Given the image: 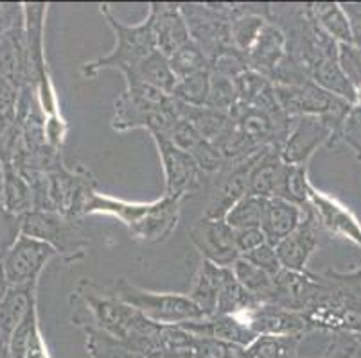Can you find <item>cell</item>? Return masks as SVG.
<instances>
[{"instance_id":"41","label":"cell","mask_w":361,"mask_h":358,"mask_svg":"<svg viewBox=\"0 0 361 358\" xmlns=\"http://www.w3.org/2000/svg\"><path fill=\"white\" fill-rule=\"evenodd\" d=\"M248 59H246L245 54H241L235 49H231V51L223 52L218 58H214L211 61V72L219 75H225L228 79H238L239 75L245 74L248 70Z\"/></svg>"},{"instance_id":"7","label":"cell","mask_w":361,"mask_h":358,"mask_svg":"<svg viewBox=\"0 0 361 358\" xmlns=\"http://www.w3.org/2000/svg\"><path fill=\"white\" fill-rule=\"evenodd\" d=\"M22 233L51 245L65 264L83 260L90 248L78 219L56 210H32L22 215Z\"/></svg>"},{"instance_id":"12","label":"cell","mask_w":361,"mask_h":358,"mask_svg":"<svg viewBox=\"0 0 361 358\" xmlns=\"http://www.w3.org/2000/svg\"><path fill=\"white\" fill-rule=\"evenodd\" d=\"M264 149L252 154L250 158H246L243 162L226 163L225 169L219 174H216V179L212 183L211 190V199L207 203V208L202 217H207V219H225L226 212L241 197L248 193V181H250L252 169H254V165L257 163L259 156H261Z\"/></svg>"},{"instance_id":"36","label":"cell","mask_w":361,"mask_h":358,"mask_svg":"<svg viewBox=\"0 0 361 358\" xmlns=\"http://www.w3.org/2000/svg\"><path fill=\"white\" fill-rule=\"evenodd\" d=\"M259 305L254 295L248 294L241 285L238 283L235 278L226 281L218 295V308L216 315H239L243 312H248Z\"/></svg>"},{"instance_id":"15","label":"cell","mask_w":361,"mask_h":358,"mask_svg":"<svg viewBox=\"0 0 361 358\" xmlns=\"http://www.w3.org/2000/svg\"><path fill=\"white\" fill-rule=\"evenodd\" d=\"M234 317L257 335H307L313 331L302 312L288 310L275 303H259Z\"/></svg>"},{"instance_id":"43","label":"cell","mask_w":361,"mask_h":358,"mask_svg":"<svg viewBox=\"0 0 361 358\" xmlns=\"http://www.w3.org/2000/svg\"><path fill=\"white\" fill-rule=\"evenodd\" d=\"M20 88H16L0 75V131L16 122Z\"/></svg>"},{"instance_id":"17","label":"cell","mask_w":361,"mask_h":358,"mask_svg":"<svg viewBox=\"0 0 361 358\" xmlns=\"http://www.w3.org/2000/svg\"><path fill=\"white\" fill-rule=\"evenodd\" d=\"M322 290V274L282 269L274 280V295L270 303L281 305L293 312H304Z\"/></svg>"},{"instance_id":"35","label":"cell","mask_w":361,"mask_h":358,"mask_svg":"<svg viewBox=\"0 0 361 358\" xmlns=\"http://www.w3.org/2000/svg\"><path fill=\"white\" fill-rule=\"evenodd\" d=\"M169 65L178 79L187 77V75L198 74V72L211 70V63L207 56L203 54L202 49L195 41H187L185 45L175 51L169 56Z\"/></svg>"},{"instance_id":"34","label":"cell","mask_w":361,"mask_h":358,"mask_svg":"<svg viewBox=\"0 0 361 358\" xmlns=\"http://www.w3.org/2000/svg\"><path fill=\"white\" fill-rule=\"evenodd\" d=\"M209 88H211V70L198 72V74L178 79L173 97L187 106H205Z\"/></svg>"},{"instance_id":"9","label":"cell","mask_w":361,"mask_h":358,"mask_svg":"<svg viewBox=\"0 0 361 358\" xmlns=\"http://www.w3.org/2000/svg\"><path fill=\"white\" fill-rule=\"evenodd\" d=\"M54 256L58 255L51 245L22 233L15 245L0 258V269L8 287L38 285L42 272Z\"/></svg>"},{"instance_id":"50","label":"cell","mask_w":361,"mask_h":358,"mask_svg":"<svg viewBox=\"0 0 361 358\" xmlns=\"http://www.w3.org/2000/svg\"><path fill=\"white\" fill-rule=\"evenodd\" d=\"M6 290H8V283H6L4 274H2V269H0V303H2V300H4Z\"/></svg>"},{"instance_id":"2","label":"cell","mask_w":361,"mask_h":358,"mask_svg":"<svg viewBox=\"0 0 361 358\" xmlns=\"http://www.w3.org/2000/svg\"><path fill=\"white\" fill-rule=\"evenodd\" d=\"M183 199L162 196L149 203L123 201L97 190L92 196L85 215L116 217L130 231V236L144 244H162L169 241L180 222Z\"/></svg>"},{"instance_id":"18","label":"cell","mask_w":361,"mask_h":358,"mask_svg":"<svg viewBox=\"0 0 361 358\" xmlns=\"http://www.w3.org/2000/svg\"><path fill=\"white\" fill-rule=\"evenodd\" d=\"M147 16L153 25V34H155L157 51L162 52L169 58L175 51H178L182 45L191 41L189 29H187L185 20H183L180 4H171V2H153L149 4Z\"/></svg>"},{"instance_id":"1","label":"cell","mask_w":361,"mask_h":358,"mask_svg":"<svg viewBox=\"0 0 361 358\" xmlns=\"http://www.w3.org/2000/svg\"><path fill=\"white\" fill-rule=\"evenodd\" d=\"M68 303L74 326L104 331L146 357L155 347L160 324L146 319L139 310L119 300L111 287H103L92 278H81L72 288Z\"/></svg>"},{"instance_id":"39","label":"cell","mask_w":361,"mask_h":358,"mask_svg":"<svg viewBox=\"0 0 361 358\" xmlns=\"http://www.w3.org/2000/svg\"><path fill=\"white\" fill-rule=\"evenodd\" d=\"M22 235V217L6 208L0 201V258L15 245Z\"/></svg>"},{"instance_id":"5","label":"cell","mask_w":361,"mask_h":358,"mask_svg":"<svg viewBox=\"0 0 361 358\" xmlns=\"http://www.w3.org/2000/svg\"><path fill=\"white\" fill-rule=\"evenodd\" d=\"M99 13L106 20L108 27L116 34V45L106 56L92 59L81 65V75L85 79H94L103 70H119L124 77L137 70L147 56L157 51L155 34L149 16L137 25H126L114 13L110 4H101Z\"/></svg>"},{"instance_id":"44","label":"cell","mask_w":361,"mask_h":358,"mask_svg":"<svg viewBox=\"0 0 361 358\" xmlns=\"http://www.w3.org/2000/svg\"><path fill=\"white\" fill-rule=\"evenodd\" d=\"M241 258H245V260H248L250 264H254L255 267H259L261 271L268 272V274L274 276V278L282 271V264L281 260H279L277 249L271 244H268V242L262 244L261 248L254 249L252 252H248V255L241 256Z\"/></svg>"},{"instance_id":"25","label":"cell","mask_w":361,"mask_h":358,"mask_svg":"<svg viewBox=\"0 0 361 358\" xmlns=\"http://www.w3.org/2000/svg\"><path fill=\"white\" fill-rule=\"evenodd\" d=\"M310 77L317 87L326 90L327 94L334 95V97L341 98V101H347L350 104H356V88L353 87L345 72L341 70L338 58L320 59L310 70Z\"/></svg>"},{"instance_id":"47","label":"cell","mask_w":361,"mask_h":358,"mask_svg":"<svg viewBox=\"0 0 361 358\" xmlns=\"http://www.w3.org/2000/svg\"><path fill=\"white\" fill-rule=\"evenodd\" d=\"M234 241L239 256H245L254 251V249L261 248L262 244H266V236L261 228H248L234 231Z\"/></svg>"},{"instance_id":"26","label":"cell","mask_w":361,"mask_h":358,"mask_svg":"<svg viewBox=\"0 0 361 358\" xmlns=\"http://www.w3.org/2000/svg\"><path fill=\"white\" fill-rule=\"evenodd\" d=\"M36 288L38 285H22V287H8L4 294V300L0 303V331L8 335L11 339V333L15 328L24 321L36 305Z\"/></svg>"},{"instance_id":"37","label":"cell","mask_w":361,"mask_h":358,"mask_svg":"<svg viewBox=\"0 0 361 358\" xmlns=\"http://www.w3.org/2000/svg\"><path fill=\"white\" fill-rule=\"evenodd\" d=\"M205 106L231 113L238 106V90H235L234 79L211 72V88H209Z\"/></svg>"},{"instance_id":"45","label":"cell","mask_w":361,"mask_h":358,"mask_svg":"<svg viewBox=\"0 0 361 358\" xmlns=\"http://www.w3.org/2000/svg\"><path fill=\"white\" fill-rule=\"evenodd\" d=\"M68 129H71V126H68L67 120L61 117V113L52 115V117H45L44 133L47 146L51 147V149L61 153L65 140H67Z\"/></svg>"},{"instance_id":"28","label":"cell","mask_w":361,"mask_h":358,"mask_svg":"<svg viewBox=\"0 0 361 358\" xmlns=\"http://www.w3.org/2000/svg\"><path fill=\"white\" fill-rule=\"evenodd\" d=\"M311 15L318 27L338 45H353V32L345 11L340 2H313Z\"/></svg>"},{"instance_id":"29","label":"cell","mask_w":361,"mask_h":358,"mask_svg":"<svg viewBox=\"0 0 361 358\" xmlns=\"http://www.w3.org/2000/svg\"><path fill=\"white\" fill-rule=\"evenodd\" d=\"M2 205L20 217L35 210V192H32L31 183L13 163H4Z\"/></svg>"},{"instance_id":"49","label":"cell","mask_w":361,"mask_h":358,"mask_svg":"<svg viewBox=\"0 0 361 358\" xmlns=\"http://www.w3.org/2000/svg\"><path fill=\"white\" fill-rule=\"evenodd\" d=\"M24 358H51L47 346H45L44 337H42V330H38L32 335V339L31 343H29V347L27 351H25Z\"/></svg>"},{"instance_id":"46","label":"cell","mask_w":361,"mask_h":358,"mask_svg":"<svg viewBox=\"0 0 361 358\" xmlns=\"http://www.w3.org/2000/svg\"><path fill=\"white\" fill-rule=\"evenodd\" d=\"M25 24L24 4L16 2H0V36L8 34L13 29Z\"/></svg>"},{"instance_id":"33","label":"cell","mask_w":361,"mask_h":358,"mask_svg":"<svg viewBox=\"0 0 361 358\" xmlns=\"http://www.w3.org/2000/svg\"><path fill=\"white\" fill-rule=\"evenodd\" d=\"M266 201H268V199L246 193L245 197H241V199L226 212L225 222L231 226L234 231L248 228H261L262 217H264L266 210Z\"/></svg>"},{"instance_id":"3","label":"cell","mask_w":361,"mask_h":358,"mask_svg":"<svg viewBox=\"0 0 361 358\" xmlns=\"http://www.w3.org/2000/svg\"><path fill=\"white\" fill-rule=\"evenodd\" d=\"M313 331L361 333V267L322 274V290L302 312Z\"/></svg>"},{"instance_id":"10","label":"cell","mask_w":361,"mask_h":358,"mask_svg":"<svg viewBox=\"0 0 361 358\" xmlns=\"http://www.w3.org/2000/svg\"><path fill=\"white\" fill-rule=\"evenodd\" d=\"M159 151L164 170V196L185 199L198 192L203 185L202 169L191 154L183 153L164 136H151Z\"/></svg>"},{"instance_id":"38","label":"cell","mask_w":361,"mask_h":358,"mask_svg":"<svg viewBox=\"0 0 361 358\" xmlns=\"http://www.w3.org/2000/svg\"><path fill=\"white\" fill-rule=\"evenodd\" d=\"M234 83L235 90H238V106H252L271 87L270 79H266L264 75L252 70V68L239 75Z\"/></svg>"},{"instance_id":"48","label":"cell","mask_w":361,"mask_h":358,"mask_svg":"<svg viewBox=\"0 0 361 358\" xmlns=\"http://www.w3.org/2000/svg\"><path fill=\"white\" fill-rule=\"evenodd\" d=\"M350 24L354 45L361 47V2H340Z\"/></svg>"},{"instance_id":"30","label":"cell","mask_w":361,"mask_h":358,"mask_svg":"<svg viewBox=\"0 0 361 358\" xmlns=\"http://www.w3.org/2000/svg\"><path fill=\"white\" fill-rule=\"evenodd\" d=\"M231 269L234 272V278L238 280V283L248 294L254 295L259 303H270L271 295H274V276L261 271V269L255 267L254 264H250L245 258H238Z\"/></svg>"},{"instance_id":"19","label":"cell","mask_w":361,"mask_h":358,"mask_svg":"<svg viewBox=\"0 0 361 358\" xmlns=\"http://www.w3.org/2000/svg\"><path fill=\"white\" fill-rule=\"evenodd\" d=\"M0 75L16 88L32 87L25 24L0 36Z\"/></svg>"},{"instance_id":"14","label":"cell","mask_w":361,"mask_h":358,"mask_svg":"<svg viewBox=\"0 0 361 358\" xmlns=\"http://www.w3.org/2000/svg\"><path fill=\"white\" fill-rule=\"evenodd\" d=\"M189 238L202 255V260L221 267H232L234 262L241 258L235 248L234 229L226 224L225 219L200 217L189 229Z\"/></svg>"},{"instance_id":"4","label":"cell","mask_w":361,"mask_h":358,"mask_svg":"<svg viewBox=\"0 0 361 358\" xmlns=\"http://www.w3.org/2000/svg\"><path fill=\"white\" fill-rule=\"evenodd\" d=\"M178 120V106L173 95L135 81L126 83V90L116 98L111 127L119 133L146 129L151 136L169 138Z\"/></svg>"},{"instance_id":"42","label":"cell","mask_w":361,"mask_h":358,"mask_svg":"<svg viewBox=\"0 0 361 358\" xmlns=\"http://www.w3.org/2000/svg\"><path fill=\"white\" fill-rule=\"evenodd\" d=\"M340 142L347 143L356 154L357 162H361V103L354 104L343 120V126L340 129Z\"/></svg>"},{"instance_id":"51","label":"cell","mask_w":361,"mask_h":358,"mask_svg":"<svg viewBox=\"0 0 361 358\" xmlns=\"http://www.w3.org/2000/svg\"><path fill=\"white\" fill-rule=\"evenodd\" d=\"M2 192H4V163L0 162V201H2Z\"/></svg>"},{"instance_id":"20","label":"cell","mask_w":361,"mask_h":358,"mask_svg":"<svg viewBox=\"0 0 361 358\" xmlns=\"http://www.w3.org/2000/svg\"><path fill=\"white\" fill-rule=\"evenodd\" d=\"M182 328L191 331L196 337L221 340V343L238 347H248L259 337L252 328L246 326L234 315H212V317L182 324Z\"/></svg>"},{"instance_id":"31","label":"cell","mask_w":361,"mask_h":358,"mask_svg":"<svg viewBox=\"0 0 361 358\" xmlns=\"http://www.w3.org/2000/svg\"><path fill=\"white\" fill-rule=\"evenodd\" d=\"M310 174H307V165H288L284 163V169L281 174L277 193L274 199H284L293 205L306 208L310 205Z\"/></svg>"},{"instance_id":"27","label":"cell","mask_w":361,"mask_h":358,"mask_svg":"<svg viewBox=\"0 0 361 358\" xmlns=\"http://www.w3.org/2000/svg\"><path fill=\"white\" fill-rule=\"evenodd\" d=\"M124 79H126V83L139 81V83L149 84V87L157 88V90L164 91L167 95H173L176 83H178V77H176L169 65V58L159 51L147 56L142 63L137 67V70Z\"/></svg>"},{"instance_id":"40","label":"cell","mask_w":361,"mask_h":358,"mask_svg":"<svg viewBox=\"0 0 361 358\" xmlns=\"http://www.w3.org/2000/svg\"><path fill=\"white\" fill-rule=\"evenodd\" d=\"M338 63L345 72L353 87L356 88L357 98H361V47L357 45H340L338 47Z\"/></svg>"},{"instance_id":"11","label":"cell","mask_w":361,"mask_h":358,"mask_svg":"<svg viewBox=\"0 0 361 358\" xmlns=\"http://www.w3.org/2000/svg\"><path fill=\"white\" fill-rule=\"evenodd\" d=\"M322 147H334L331 126L322 117L302 115L291 118L290 131L281 147V158L288 165H307Z\"/></svg>"},{"instance_id":"8","label":"cell","mask_w":361,"mask_h":358,"mask_svg":"<svg viewBox=\"0 0 361 358\" xmlns=\"http://www.w3.org/2000/svg\"><path fill=\"white\" fill-rule=\"evenodd\" d=\"M191 39L203 51L209 63L223 52L234 49L231 36V15L226 4H180Z\"/></svg>"},{"instance_id":"21","label":"cell","mask_w":361,"mask_h":358,"mask_svg":"<svg viewBox=\"0 0 361 358\" xmlns=\"http://www.w3.org/2000/svg\"><path fill=\"white\" fill-rule=\"evenodd\" d=\"M232 278H234V272L231 267H221L212 262L202 260L187 295L203 312L205 317H212L218 308L219 290Z\"/></svg>"},{"instance_id":"13","label":"cell","mask_w":361,"mask_h":358,"mask_svg":"<svg viewBox=\"0 0 361 358\" xmlns=\"http://www.w3.org/2000/svg\"><path fill=\"white\" fill-rule=\"evenodd\" d=\"M310 208L320 224L322 231L329 233L331 236L340 241L350 242L357 249H361V221L349 206L338 201L336 197L327 196L311 183Z\"/></svg>"},{"instance_id":"16","label":"cell","mask_w":361,"mask_h":358,"mask_svg":"<svg viewBox=\"0 0 361 358\" xmlns=\"http://www.w3.org/2000/svg\"><path fill=\"white\" fill-rule=\"evenodd\" d=\"M320 224H318L310 205H307L306 217L300 222V226L290 236H286L281 244L275 245L282 269L295 272L307 271V264H310L311 256L320 248Z\"/></svg>"},{"instance_id":"6","label":"cell","mask_w":361,"mask_h":358,"mask_svg":"<svg viewBox=\"0 0 361 358\" xmlns=\"http://www.w3.org/2000/svg\"><path fill=\"white\" fill-rule=\"evenodd\" d=\"M119 300L139 310L146 319L166 326H182L192 321L205 319L203 312L187 294L153 292L130 283L126 278H116L110 285Z\"/></svg>"},{"instance_id":"23","label":"cell","mask_w":361,"mask_h":358,"mask_svg":"<svg viewBox=\"0 0 361 358\" xmlns=\"http://www.w3.org/2000/svg\"><path fill=\"white\" fill-rule=\"evenodd\" d=\"M304 217H306V208L302 206L284 201V199H268L261 224L266 242L274 248L279 245L300 226Z\"/></svg>"},{"instance_id":"24","label":"cell","mask_w":361,"mask_h":358,"mask_svg":"<svg viewBox=\"0 0 361 358\" xmlns=\"http://www.w3.org/2000/svg\"><path fill=\"white\" fill-rule=\"evenodd\" d=\"M282 169H284V162L281 158V151L277 147H266L252 169L248 193L262 197V199H274L279 181H281Z\"/></svg>"},{"instance_id":"22","label":"cell","mask_w":361,"mask_h":358,"mask_svg":"<svg viewBox=\"0 0 361 358\" xmlns=\"http://www.w3.org/2000/svg\"><path fill=\"white\" fill-rule=\"evenodd\" d=\"M286 36L277 25L268 24L257 38L254 47L250 49V52L246 54V59H248V67L252 70L259 72V74L271 81V77L277 72V68L281 67L282 61L286 59Z\"/></svg>"},{"instance_id":"32","label":"cell","mask_w":361,"mask_h":358,"mask_svg":"<svg viewBox=\"0 0 361 358\" xmlns=\"http://www.w3.org/2000/svg\"><path fill=\"white\" fill-rule=\"evenodd\" d=\"M83 331L87 335V351L92 358H149L96 328H85Z\"/></svg>"}]
</instances>
